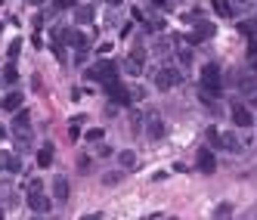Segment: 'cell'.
<instances>
[{"instance_id": "24", "label": "cell", "mask_w": 257, "mask_h": 220, "mask_svg": "<svg viewBox=\"0 0 257 220\" xmlns=\"http://www.w3.org/2000/svg\"><path fill=\"white\" fill-rule=\"evenodd\" d=\"M16 78H19V72H16V65H9V68H3V78H0V81H3V84H6V87H13V84H16Z\"/></svg>"}, {"instance_id": "40", "label": "cell", "mask_w": 257, "mask_h": 220, "mask_svg": "<svg viewBox=\"0 0 257 220\" xmlns=\"http://www.w3.org/2000/svg\"><path fill=\"white\" fill-rule=\"evenodd\" d=\"M34 220H43V217H34Z\"/></svg>"}, {"instance_id": "11", "label": "cell", "mask_w": 257, "mask_h": 220, "mask_svg": "<svg viewBox=\"0 0 257 220\" xmlns=\"http://www.w3.org/2000/svg\"><path fill=\"white\" fill-rule=\"evenodd\" d=\"M28 208L34 214H50L53 202H50V195H43V192H28Z\"/></svg>"}, {"instance_id": "19", "label": "cell", "mask_w": 257, "mask_h": 220, "mask_svg": "<svg viewBox=\"0 0 257 220\" xmlns=\"http://www.w3.org/2000/svg\"><path fill=\"white\" fill-rule=\"evenodd\" d=\"M19 106H22V93H6V99H3V109H9V112H19Z\"/></svg>"}, {"instance_id": "41", "label": "cell", "mask_w": 257, "mask_h": 220, "mask_svg": "<svg viewBox=\"0 0 257 220\" xmlns=\"http://www.w3.org/2000/svg\"><path fill=\"white\" fill-rule=\"evenodd\" d=\"M0 31H3V25H0Z\"/></svg>"}, {"instance_id": "23", "label": "cell", "mask_w": 257, "mask_h": 220, "mask_svg": "<svg viewBox=\"0 0 257 220\" xmlns=\"http://www.w3.org/2000/svg\"><path fill=\"white\" fill-rule=\"evenodd\" d=\"M232 217V205H217L214 208V220H229Z\"/></svg>"}, {"instance_id": "30", "label": "cell", "mask_w": 257, "mask_h": 220, "mask_svg": "<svg viewBox=\"0 0 257 220\" xmlns=\"http://www.w3.org/2000/svg\"><path fill=\"white\" fill-rule=\"evenodd\" d=\"M168 50H171L168 41H158V44H155V53H168Z\"/></svg>"}, {"instance_id": "37", "label": "cell", "mask_w": 257, "mask_h": 220, "mask_svg": "<svg viewBox=\"0 0 257 220\" xmlns=\"http://www.w3.org/2000/svg\"><path fill=\"white\" fill-rule=\"evenodd\" d=\"M109 3H112V6H115V3H121V0H109Z\"/></svg>"}, {"instance_id": "35", "label": "cell", "mask_w": 257, "mask_h": 220, "mask_svg": "<svg viewBox=\"0 0 257 220\" xmlns=\"http://www.w3.org/2000/svg\"><path fill=\"white\" fill-rule=\"evenodd\" d=\"M3 136H6V131H3V127H0V140H3Z\"/></svg>"}, {"instance_id": "32", "label": "cell", "mask_w": 257, "mask_h": 220, "mask_svg": "<svg viewBox=\"0 0 257 220\" xmlns=\"http://www.w3.org/2000/svg\"><path fill=\"white\" fill-rule=\"evenodd\" d=\"M121 180V174H106V183H109V186H112V183H118Z\"/></svg>"}, {"instance_id": "26", "label": "cell", "mask_w": 257, "mask_h": 220, "mask_svg": "<svg viewBox=\"0 0 257 220\" xmlns=\"http://www.w3.org/2000/svg\"><path fill=\"white\" fill-rule=\"evenodd\" d=\"M87 140H90V143H99V140H102V127H90V131H87Z\"/></svg>"}, {"instance_id": "21", "label": "cell", "mask_w": 257, "mask_h": 220, "mask_svg": "<svg viewBox=\"0 0 257 220\" xmlns=\"http://www.w3.org/2000/svg\"><path fill=\"white\" fill-rule=\"evenodd\" d=\"M239 31L248 34V41H257V19L254 22H239Z\"/></svg>"}, {"instance_id": "27", "label": "cell", "mask_w": 257, "mask_h": 220, "mask_svg": "<svg viewBox=\"0 0 257 220\" xmlns=\"http://www.w3.org/2000/svg\"><path fill=\"white\" fill-rule=\"evenodd\" d=\"M152 6H158V9H171V6H173V0H152Z\"/></svg>"}, {"instance_id": "29", "label": "cell", "mask_w": 257, "mask_h": 220, "mask_svg": "<svg viewBox=\"0 0 257 220\" xmlns=\"http://www.w3.org/2000/svg\"><path fill=\"white\" fill-rule=\"evenodd\" d=\"M75 0H56V9H72Z\"/></svg>"}, {"instance_id": "31", "label": "cell", "mask_w": 257, "mask_h": 220, "mask_svg": "<svg viewBox=\"0 0 257 220\" xmlns=\"http://www.w3.org/2000/svg\"><path fill=\"white\" fill-rule=\"evenodd\" d=\"M19 47H22L19 41H16V44H9V59H16V56H19Z\"/></svg>"}, {"instance_id": "2", "label": "cell", "mask_w": 257, "mask_h": 220, "mask_svg": "<svg viewBox=\"0 0 257 220\" xmlns=\"http://www.w3.org/2000/svg\"><path fill=\"white\" fill-rule=\"evenodd\" d=\"M13 136H16V143H19L22 152L31 149L34 131H31V115H28V112H16V118H13Z\"/></svg>"}, {"instance_id": "5", "label": "cell", "mask_w": 257, "mask_h": 220, "mask_svg": "<svg viewBox=\"0 0 257 220\" xmlns=\"http://www.w3.org/2000/svg\"><path fill=\"white\" fill-rule=\"evenodd\" d=\"M146 59H149V53L143 44H136V47L127 53V59H124V68H127V75H143V68H146Z\"/></svg>"}, {"instance_id": "39", "label": "cell", "mask_w": 257, "mask_h": 220, "mask_svg": "<svg viewBox=\"0 0 257 220\" xmlns=\"http://www.w3.org/2000/svg\"><path fill=\"white\" fill-rule=\"evenodd\" d=\"M236 3H248V0H236Z\"/></svg>"}, {"instance_id": "9", "label": "cell", "mask_w": 257, "mask_h": 220, "mask_svg": "<svg viewBox=\"0 0 257 220\" xmlns=\"http://www.w3.org/2000/svg\"><path fill=\"white\" fill-rule=\"evenodd\" d=\"M195 165H198V171H202V174H214L217 171V158H214V152L208 146H202L195 152Z\"/></svg>"}, {"instance_id": "7", "label": "cell", "mask_w": 257, "mask_h": 220, "mask_svg": "<svg viewBox=\"0 0 257 220\" xmlns=\"http://www.w3.org/2000/svg\"><path fill=\"white\" fill-rule=\"evenodd\" d=\"M229 112H232V121H236V127H251V124H254V115H251V109L245 106V102L232 99Z\"/></svg>"}, {"instance_id": "36", "label": "cell", "mask_w": 257, "mask_h": 220, "mask_svg": "<svg viewBox=\"0 0 257 220\" xmlns=\"http://www.w3.org/2000/svg\"><path fill=\"white\" fill-rule=\"evenodd\" d=\"M0 220H3V205H0Z\"/></svg>"}, {"instance_id": "25", "label": "cell", "mask_w": 257, "mask_h": 220, "mask_svg": "<svg viewBox=\"0 0 257 220\" xmlns=\"http://www.w3.org/2000/svg\"><path fill=\"white\" fill-rule=\"evenodd\" d=\"M177 56H180V65H192V50L180 47V50H177Z\"/></svg>"}, {"instance_id": "8", "label": "cell", "mask_w": 257, "mask_h": 220, "mask_svg": "<svg viewBox=\"0 0 257 220\" xmlns=\"http://www.w3.org/2000/svg\"><path fill=\"white\" fill-rule=\"evenodd\" d=\"M146 133H149V140H161L165 136V121H161V115L155 112V109H149V115H146Z\"/></svg>"}, {"instance_id": "15", "label": "cell", "mask_w": 257, "mask_h": 220, "mask_svg": "<svg viewBox=\"0 0 257 220\" xmlns=\"http://www.w3.org/2000/svg\"><path fill=\"white\" fill-rule=\"evenodd\" d=\"M53 158H56L53 143H43V146L38 149V165H41V168H50V165H53Z\"/></svg>"}, {"instance_id": "34", "label": "cell", "mask_w": 257, "mask_h": 220, "mask_svg": "<svg viewBox=\"0 0 257 220\" xmlns=\"http://www.w3.org/2000/svg\"><path fill=\"white\" fill-rule=\"evenodd\" d=\"M28 3H31V6H43V3H46V0H28Z\"/></svg>"}, {"instance_id": "17", "label": "cell", "mask_w": 257, "mask_h": 220, "mask_svg": "<svg viewBox=\"0 0 257 220\" xmlns=\"http://www.w3.org/2000/svg\"><path fill=\"white\" fill-rule=\"evenodd\" d=\"M118 165H121L124 171H130V168L136 165V152H133V149H121V152H118Z\"/></svg>"}, {"instance_id": "6", "label": "cell", "mask_w": 257, "mask_h": 220, "mask_svg": "<svg viewBox=\"0 0 257 220\" xmlns=\"http://www.w3.org/2000/svg\"><path fill=\"white\" fill-rule=\"evenodd\" d=\"M180 68H171V65H161L158 72H155V87L158 90H171V87H177L180 84Z\"/></svg>"}, {"instance_id": "20", "label": "cell", "mask_w": 257, "mask_h": 220, "mask_svg": "<svg viewBox=\"0 0 257 220\" xmlns=\"http://www.w3.org/2000/svg\"><path fill=\"white\" fill-rule=\"evenodd\" d=\"M214 13L223 16V19H229L232 16V3H229V0H214Z\"/></svg>"}, {"instance_id": "12", "label": "cell", "mask_w": 257, "mask_h": 220, "mask_svg": "<svg viewBox=\"0 0 257 220\" xmlns=\"http://www.w3.org/2000/svg\"><path fill=\"white\" fill-rule=\"evenodd\" d=\"M211 34H214V25H211V22H195V31L189 34V44H202V41H208V38H211Z\"/></svg>"}, {"instance_id": "18", "label": "cell", "mask_w": 257, "mask_h": 220, "mask_svg": "<svg viewBox=\"0 0 257 220\" xmlns=\"http://www.w3.org/2000/svg\"><path fill=\"white\" fill-rule=\"evenodd\" d=\"M0 202L3 205H16L19 199H16V189L9 186V183H0Z\"/></svg>"}, {"instance_id": "4", "label": "cell", "mask_w": 257, "mask_h": 220, "mask_svg": "<svg viewBox=\"0 0 257 220\" xmlns=\"http://www.w3.org/2000/svg\"><path fill=\"white\" fill-rule=\"evenodd\" d=\"M56 38H59V44H68V47H75L78 56H84L87 47H90V38L84 31H78V28H59L56 31Z\"/></svg>"}, {"instance_id": "14", "label": "cell", "mask_w": 257, "mask_h": 220, "mask_svg": "<svg viewBox=\"0 0 257 220\" xmlns=\"http://www.w3.org/2000/svg\"><path fill=\"white\" fill-rule=\"evenodd\" d=\"M220 149H226V152L239 155V152H242V140H239L232 131H226V133H220Z\"/></svg>"}, {"instance_id": "3", "label": "cell", "mask_w": 257, "mask_h": 220, "mask_svg": "<svg viewBox=\"0 0 257 220\" xmlns=\"http://www.w3.org/2000/svg\"><path fill=\"white\" fill-rule=\"evenodd\" d=\"M87 81H96V84H102V87L118 84V65H115V62H96V65H90Z\"/></svg>"}, {"instance_id": "38", "label": "cell", "mask_w": 257, "mask_h": 220, "mask_svg": "<svg viewBox=\"0 0 257 220\" xmlns=\"http://www.w3.org/2000/svg\"><path fill=\"white\" fill-rule=\"evenodd\" d=\"M251 96H254V102H257V90H254V93H251Z\"/></svg>"}, {"instance_id": "10", "label": "cell", "mask_w": 257, "mask_h": 220, "mask_svg": "<svg viewBox=\"0 0 257 220\" xmlns=\"http://www.w3.org/2000/svg\"><path fill=\"white\" fill-rule=\"evenodd\" d=\"M106 93H109L112 102H118V106H130V102H133V93L121 84V81H118V84H112V87H106Z\"/></svg>"}, {"instance_id": "22", "label": "cell", "mask_w": 257, "mask_h": 220, "mask_svg": "<svg viewBox=\"0 0 257 220\" xmlns=\"http://www.w3.org/2000/svg\"><path fill=\"white\" fill-rule=\"evenodd\" d=\"M75 19L78 22H90L93 19V6H75Z\"/></svg>"}, {"instance_id": "33", "label": "cell", "mask_w": 257, "mask_h": 220, "mask_svg": "<svg viewBox=\"0 0 257 220\" xmlns=\"http://www.w3.org/2000/svg\"><path fill=\"white\" fill-rule=\"evenodd\" d=\"M81 220H102L99 214H87V217H81Z\"/></svg>"}, {"instance_id": "13", "label": "cell", "mask_w": 257, "mask_h": 220, "mask_svg": "<svg viewBox=\"0 0 257 220\" xmlns=\"http://www.w3.org/2000/svg\"><path fill=\"white\" fill-rule=\"evenodd\" d=\"M0 171H3V174H19V171H22L19 155H9V152L0 149Z\"/></svg>"}, {"instance_id": "28", "label": "cell", "mask_w": 257, "mask_h": 220, "mask_svg": "<svg viewBox=\"0 0 257 220\" xmlns=\"http://www.w3.org/2000/svg\"><path fill=\"white\" fill-rule=\"evenodd\" d=\"M28 192H43V183L41 180H31L28 183Z\"/></svg>"}, {"instance_id": "1", "label": "cell", "mask_w": 257, "mask_h": 220, "mask_svg": "<svg viewBox=\"0 0 257 220\" xmlns=\"http://www.w3.org/2000/svg\"><path fill=\"white\" fill-rule=\"evenodd\" d=\"M198 84H202L205 102H211V96H217L220 90H223V68L217 62H208L202 72H198Z\"/></svg>"}, {"instance_id": "16", "label": "cell", "mask_w": 257, "mask_h": 220, "mask_svg": "<svg viewBox=\"0 0 257 220\" xmlns=\"http://www.w3.org/2000/svg\"><path fill=\"white\" fill-rule=\"evenodd\" d=\"M53 199L56 202H68V180L65 177H56L53 180Z\"/></svg>"}]
</instances>
